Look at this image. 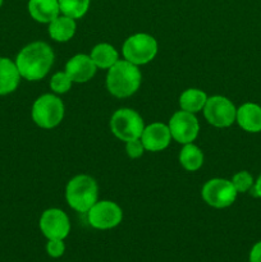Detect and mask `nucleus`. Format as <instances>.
<instances>
[{"instance_id":"f257e3e1","label":"nucleus","mask_w":261,"mask_h":262,"mask_svg":"<svg viewBox=\"0 0 261 262\" xmlns=\"http://www.w3.org/2000/svg\"><path fill=\"white\" fill-rule=\"evenodd\" d=\"M53 63V50L42 41L28 43L15 58V66L19 71L20 77L32 82L42 79L49 73Z\"/></svg>"},{"instance_id":"9b49d317","label":"nucleus","mask_w":261,"mask_h":262,"mask_svg":"<svg viewBox=\"0 0 261 262\" xmlns=\"http://www.w3.org/2000/svg\"><path fill=\"white\" fill-rule=\"evenodd\" d=\"M40 229L48 239H66L71 232L69 217L59 209H49L40 217Z\"/></svg>"},{"instance_id":"ddd939ff","label":"nucleus","mask_w":261,"mask_h":262,"mask_svg":"<svg viewBox=\"0 0 261 262\" xmlns=\"http://www.w3.org/2000/svg\"><path fill=\"white\" fill-rule=\"evenodd\" d=\"M96 68L97 67L92 61L91 56L86 55V54H77L67 61L64 72L68 74L72 82L84 83L95 76Z\"/></svg>"},{"instance_id":"5701e85b","label":"nucleus","mask_w":261,"mask_h":262,"mask_svg":"<svg viewBox=\"0 0 261 262\" xmlns=\"http://www.w3.org/2000/svg\"><path fill=\"white\" fill-rule=\"evenodd\" d=\"M232 183L238 193H245L253 186V178L248 171L242 170L233 176Z\"/></svg>"},{"instance_id":"7ed1b4c3","label":"nucleus","mask_w":261,"mask_h":262,"mask_svg":"<svg viewBox=\"0 0 261 262\" xmlns=\"http://www.w3.org/2000/svg\"><path fill=\"white\" fill-rule=\"evenodd\" d=\"M99 188L90 176H77L68 182L66 199L69 206L78 212H87L97 202Z\"/></svg>"},{"instance_id":"f8f14e48","label":"nucleus","mask_w":261,"mask_h":262,"mask_svg":"<svg viewBox=\"0 0 261 262\" xmlns=\"http://www.w3.org/2000/svg\"><path fill=\"white\" fill-rule=\"evenodd\" d=\"M171 140L170 130L166 124L163 123H153L143 129L141 135V141L145 150L151 152H159L165 150Z\"/></svg>"},{"instance_id":"412c9836","label":"nucleus","mask_w":261,"mask_h":262,"mask_svg":"<svg viewBox=\"0 0 261 262\" xmlns=\"http://www.w3.org/2000/svg\"><path fill=\"white\" fill-rule=\"evenodd\" d=\"M60 12L73 19L82 18L89 12L91 0H58Z\"/></svg>"},{"instance_id":"0eeeda50","label":"nucleus","mask_w":261,"mask_h":262,"mask_svg":"<svg viewBox=\"0 0 261 262\" xmlns=\"http://www.w3.org/2000/svg\"><path fill=\"white\" fill-rule=\"evenodd\" d=\"M237 189L233 186L232 181L222 178H214L204 184L201 196L209 206L215 209H224L230 206L237 199Z\"/></svg>"},{"instance_id":"dca6fc26","label":"nucleus","mask_w":261,"mask_h":262,"mask_svg":"<svg viewBox=\"0 0 261 262\" xmlns=\"http://www.w3.org/2000/svg\"><path fill=\"white\" fill-rule=\"evenodd\" d=\"M28 13L40 23H50L60 13L58 0H28Z\"/></svg>"},{"instance_id":"1a4fd4ad","label":"nucleus","mask_w":261,"mask_h":262,"mask_svg":"<svg viewBox=\"0 0 261 262\" xmlns=\"http://www.w3.org/2000/svg\"><path fill=\"white\" fill-rule=\"evenodd\" d=\"M123 219V211L113 201H97L87 211V220L95 229L106 230L115 228Z\"/></svg>"},{"instance_id":"9d476101","label":"nucleus","mask_w":261,"mask_h":262,"mask_svg":"<svg viewBox=\"0 0 261 262\" xmlns=\"http://www.w3.org/2000/svg\"><path fill=\"white\" fill-rule=\"evenodd\" d=\"M169 130H170L171 138L178 143H192V141L196 140L200 130V124L194 114L188 112L174 113L173 117L169 120Z\"/></svg>"},{"instance_id":"4be33fe9","label":"nucleus","mask_w":261,"mask_h":262,"mask_svg":"<svg viewBox=\"0 0 261 262\" xmlns=\"http://www.w3.org/2000/svg\"><path fill=\"white\" fill-rule=\"evenodd\" d=\"M72 83L73 82H72V79L69 78L66 72H58V73H55L51 77L50 89L55 94H66V92L71 90Z\"/></svg>"},{"instance_id":"393cba45","label":"nucleus","mask_w":261,"mask_h":262,"mask_svg":"<svg viewBox=\"0 0 261 262\" xmlns=\"http://www.w3.org/2000/svg\"><path fill=\"white\" fill-rule=\"evenodd\" d=\"M125 151H127V155L130 159H137L142 156L145 147H143L141 138H136V140H130L125 142Z\"/></svg>"},{"instance_id":"6ab92c4d","label":"nucleus","mask_w":261,"mask_h":262,"mask_svg":"<svg viewBox=\"0 0 261 262\" xmlns=\"http://www.w3.org/2000/svg\"><path fill=\"white\" fill-rule=\"evenodd\" d=\"M207 101V96L204 91L199 89H188L182 92L179 97V105L182 110L194 114L204 110L205 104Z\"/></svg>"},{"instance_id":"a878e982","label":"nucleus","mask_w":261,"mask_h":262,"mask_svg":"<svg viewBox=\"0 0 261 262\" xmlns=\"http://www.w3.org/2000/svg\"><path fill=\"white\" fill-rule=\"evenodd\" d=\"M248 260H250V262H261V241L251 248Z\"/></svg>"},{"instance_id":"2eb2a0df","label":"nucleus","mask_w":261,"mask_h":262,"mask_svg":"<svg viewBox=\"0 0 261 262\" xmlns=\"http://www.w3.org/2000/svg\"><path fill=\"white\" fill-rule=\"evenodd\" d=\"M20 78L22 77L15 66V61L0 56V96L14 92L19 84Z\"/></svg>"},{"instance_id":"f3484780","label":"nucleus","mask_w":261,"mask_h":262,"mask_svg":"<svg viewBox=\"0 0 261 262\" xmlns=\"http://www.w3.org/2000/svg\"><path fill=\"white\" fill-rule=\"evenodd\" d=\"M76 33V19L67 15H58L49 23V35L59 42L69 41Z\"/></svg>"},{"instance_id":"a211bd4d","label":"nucleus","mask_w":261,"mask_h":262,"mask_svg":"<svg viewBox=\"0 0 261 262\" xmlns=\"http://www.w3.org/2000/svg\"><path fill=\"white\" fill-rule=\"evenodd\" d=\"M91 59L97 68L109 69L119 60L118 51L109 43H99L91 51Z\"/></svg>"},{"instance_id":"20e7f679","label":"nucleus","mask_w":261,"mask_h":262,"mask_svg":"<svg viewBox=\"0 0 261 262\" xmlns=\"http://www.w3.org/2000/svg\"><path fill=\"white\" fill-rule=\"evenodd\" d=\"M64 117V104L58 96L45 94L32 105V119L44 129H51L60 124Z\"/></svg>"},{"instance_id":"aec40b11","label":"nucleus","mask_w":261,"mask_h":262,"mask_svg":"<svg viewBox=\"0 0 261 262\" xmlns=\"http://www.w3.org/2000/svg\"><path fill=\"white\" fill-rule=\"evenodd\" d=\"M179 163L186 170L196 171L204 164V154L193 143H186L179 152Z\"/></svg>"},{"instance_id":"cd10ccee","label":"nucleus","mask_w":261,"mask_h":262,"mask_svg":"<svg viewBox=\"0 0 261 262\" xmlns=\"http://www.w3.org/2000/svg\"><path fill=\"white\" fill-rule=\"evenodd\" d=\"M3 3H4V0H0V8H2V5H3Z\"/></svg>"},{"instance_id":"39448f33","label":"nucleus","mask_w":261,"mask_h":262,"mask_svg":"<svg viewBox=\"0 0 261 262\" xmlns=\"http://www.w3.org/2000/svg\"><path fill=\"white\" fill-rule=\"evenodd\" d=\"M158 54V42L147 33L129 36L123 43V56L135 66H143L153 60Z\"/></svg>"},{"instance_id":"bb28decb","label":"nucleus","mask_w":261,"mask_h":262,"mask_svg":"<svg viewBox=\"0 0 261 262\" xmlns=\"http://www.w3.org/2000/svg\"><path fill=\"white\" fill-rule=\"evenodd\" d=\"M253 192H255L256 196L260 197L261 199V176L258 177L257 181L255 182V186H253Z\"/></svg>"},{"instance_id":"b1692460","label":"nucleus","mask_w":261,"mask_h":262,"mask_svg":"<svg viewBox=\"0 0 261 262\" xmlns=\"http://www.w3.org/2000/svg\"><path fill=\"white\" fill-rule=\"evenodd\" d=\"M66 251V245H64L63 239H49L48 245H46V252L50 257L59 258L64 255Z\"/></svg>"},{"instance_id":"f03ea898","label":"nucleus","mask_w":261,"mask_h":262,"mask_svg":"<svg viewBox=\"0 0 261 262\" xmlns=\"http://www.w3.org/2000/svg\"><path fill=\"white\" fill-rule=\"evenodd\" d=\"M141 79L142 74L137 66L127 60H118L107 71V91L119 99L129 97L140 89Z\"/></svg>"},{"instance_id":"4468645a","label":"nucleus","mask_w":261,"mask_h":262,"mask_svg":"<svg viewBox=\"0 0 261 262\" xmlns=\"http://www.w3.org/2000/svg\"><path fill=\"white\" fill-rule=\"evenodd\" d=\"M235 120L246 132H261V106L253 102H246L241 105L237 109Z\"/></svg>"},{"instance_id":"6e6552de","label":"nucleus","mask_w":261,"mask_h":262,"mask_svg":"<svg viewBox=\"0 0 261 262\" xmlns=\"http://www.w3.org/2000/svg\"><path fill=\"white\" fill-rule=\"evenodd\" d=\"M204 115L207 122L214 127L227 128L235 122L237 109L229 99L216 95L207 97L204 106Z\"/></svg>"},{"instance_id":"423d86ee","label":"nucleus","mask_w":261,"mask_h":262,"mask_svg":"<svg viewBox=\"0 0 261 262\" xmlns=\"http://www.w3.org/2000/svg\"><path fill=\"white\" fill-rule=\"evenodd\" d=\"M110 128L113 135L120 141L128 142L130 140L141 138L145 125L143 119L137 112L132 109H118L110 119Z\"/></svg>"}]
</instances>
